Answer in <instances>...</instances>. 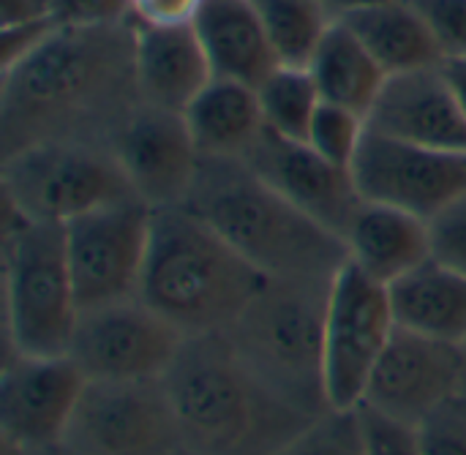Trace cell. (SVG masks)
Masks as SVG:
<instances>
[{"label": "cell", "mask_w": 466, "mask_h": 455, "mask_svg": "<svg viewBox=\"0 0 466 455\" xmlns=\"http://www.w3.org/2000/svg\"><path fill=\"white\" fill-rule=\"evenodd\" d=\"M322 3L333 14V19H344L347 14H352L358 8H366V5H374V3H385V0H322Z\"/></svg>", "instance_id": "obj_37"}, {"label": "cell", "mask_w": 466, "mask_h": 455, "mask_svg": "<svg viewBox=\"0 0 466 455\" xmlns=\"http://www.w3.org/2000/svg\"><path fill=\"white\" fill-rule=\"evenodd\" d=\"M423 455H466V396H456L434 410L420 426Z\"/></svg>", "instance_id": "obj_29"}, {"label": "cell", "mask_w": 466, "mask_h": 455, "mask_svg": "<svg viewBox=\"0 0 466 455\" xmlns=\"http://www.w3.org/2000/svg\"><path fill=\"white\" fill-rule=\"evenodd\" d=\"M243 161L317 224L339 238L347 235L363 202L350 169L328 161L309 142L287 139L268 126L246 150Z\"/></svg>", "instance_id": "obj_16"}, {"label": "cell", "mask_w": 466, "mask_h": 455, "mask_svg": "<svg viewBox=\"0 0 466 455\" xmlns=\"http://www.w3.org/2000/svg\"><path fill=\"white\" fill-rule=\"evenodd\" d=\"M374 55L388 76L445 66V55L412 0H385L341 19Z\"/></svg>", "instance_id": "obj_22"}, {"label": "cell", "mask_w": 466, "mask_h": 455, "mask_svg": "<svg viewBox=\"0 0 466 455\" xmlns=\"http://www.w3.org/2000/svg\"><path fill=\"white\" fill-rule=\"evenodd\" d=\"M63 445L76 455H169L186 442L164 379H87Z\"/></svg>", "instance_id": "obj_8"}, {"label": "cell", "mask_w": 466, "mask_h": 455, "mask_svg": "<svg viewBox=\"0 0 466 455\" xmlns=\"http://www.w3.org/2000/svg\"><path fill=\"white\" fill-rule=\"evenodd\" d=\"M333 281L268 278L227 330V339L257 377L306 418L330 410L325 336Z\"/></svg>", "instance_id": "obj_5"}, {"label": "cell", "mask_w": 466, "mask_h": 455, "mask_svg": "<svg viewBox=\"0 0 466 455\" xmlns=\"http://www.w3.org/2000/svg\"><path fill=\"white\" fill-rule=\"evenodd\" d=\"M431 27L445 63L466 60V0H412Z\"/></svg>", "instance_id": "obj_32"}, {"label": "cell", "mask_w": 466, "mask_h": 455, "mask_svg": "<svg viewBox=\"0 0 466 455\" xmlns=\"http://www.w3.org/2000/svg\"><path fill=\"white\" fill-rule=\"evenodd\" d=\"M396 328L390 292L347 262L330 289L325 336V388L330 410H358L374 366Z\"/></svg>", "instance_id": "obj_9"}, {"label": "cell", "mask_w": 466, "mask_h": 455, "mask_svg": "<svg viewBox=\"0 0 466 455\" xmlns=\"http://www.w3.org/2000/svg\"><path fill=\"white\" fill-rule=\"evenodd\" d=\"M431 257L466 276V191L429 218Z\"/></svg>", "instance_id": "obj_30"}, {"label": "cell", "mask_w": 466, "mask_h": 455, "mask_svg": "<svg viewBox=\"0 0 466 455\" xmlns=\"http://www.w3.org/2000/svg\"><path fill=\"white\" fill-rule=\"evenodd\" d=\"M281 66L309 68L317 46L336 22L322 0H251Z\"/></svg>", "instance_id": "obj_25"}, {"label": "cell", "mask_w": 466, "mask_h": 455, "mask_svg": "<svg viewBox=\"0 0 466 455\" xmlns=\"http://www.w3.org/2000/svg\"><path fill=\"white\" fill-rule=\"evenodd\" d=\"M60 25L55 19L30 22L19 27H3L0 30V68H11L22 57H27L33 49H38Z\"/></svg>", "instance_id": "obj_34"}, {"label": "cell", "mask_w": 466, "mask_h": 455, "mask_svg": "<svg viewBox=\"0 0 466 455\" xmlns=\"http://www.w3.org/2000/svg\"><path fill=\"white\" fill-rule=\"evenodd\" d=\"M396 325L448 341L466 344V276L426 259L388 287Z\"/></svg>", "instance_id": "obj_21"}, {"label": "cell", "mask_w": 466, "mask_h": 455, "mask_svg": "<svg viewBox=\"0 0 466 455\" xmlns=\"http://www.w3.org/2000/svg\"><path fill=\"white\" fill-rule=\"evenodd\" d=\"M363 136H366L363 115H358L347 106L322 101V106L314 115L311 131H309V145L328 161L350 169Z\"/></svg>", "instance_id": "obj_28"}, {"label": "cell", "mask_w": 466, "mask_h": 455, "mask_svg": "<svg viewBox=\"0 0 466 455\" xmlns=\"http://www.w3.org/2000/svg\"><path fill=\"white\" fill-rule=\"evenodd\" d=\"M194 27L216 76L259 87L281 66L251 0H199Z\"/></svg>", "instance_id": "obj_19"}, {"label": "cell", "mask_w": 466, "mask_h": 455, "mask_svg": "<svg viewBox=\"0 0 466 455\" xmlns=\"http://www.w3.org/2000/svg\"><path fill=\"white\" fill-rule=\"evenodd\" d=\"M366 455H423L418 429L399 423L366 404L358 407Z\"/></svg>", "instance_id": "obj_31"}, {"label": "cell", "mask_w": 466, "mask_h": 455, "mask_svg": "<svg viewBox=\"0 0 466 455\" xmlns=\"http://www.w3.org/2000/svg\"><path fill=\"white\" fill-rule=\"evenodd\" d=\"M134 63L142 98L175 112H186L216 76L194 19L153 25L134 16Z\"/></svg>", "instance_id": "obj_18"}, {"label": "cell", "mask_w": 466, "mask_h": 455, "mask_svg": "<svg viewBox=\"0 0 466 455\" xmlns=\"http://www.w3.org/2000/svg\"><path fill=\"white\" fill-rule=\"evenodd\" d=\"M85 374L68 355H5L0 374V437L5 453L60 445L85 388Z\"/></svg>", "instance_id": "obj_14"}, {"label": "cell", "mask_w": 466, "mask_h": 455, "mask_svg": "<svg viewBox=\"0 0 466 455\" xmlns=\"http://www.w3.org/2000/svg\"><path fill=\"white\" fill-rule=\"evenodd\" d=\"M3 453H5V450H3ZM5 455H76V453H71V450L60 442V445L41 448V450H22V453H5Z\"/></svg>", "instance_id": "obj_38"}, {"label": "cell", "mask_w": 466, "mask_h": 455, "mask_svg": "<svg viewBox=\"0 0 466 455\" xmlns=\"http://www.w3.org/2000/svg\"><path fill=\"white\" fill-rule=\"evenodd\" d=\"M161 379L183 442L208 455H270L314 420L279 399L227 333L186 339Z\"/></svg>", "instance_id": "obj_2"}, {"label": "cell", "mask_w": 466, "mask_h": 455, "mask_svg": "<svg viewBox=\"0 0 466 455\" xmlns=\"http://www.w3.org/2000/svg\"><path fill=\"white\" fill-rule=\"evenodd\" d=\"M461 393L464 347L396 325L360 404L418 429L434 410Z\"/></svg>", "instance_id": "obj_13"}, {"label": "cell", "mask_w": 466, "mask_h": 455, "mask_svg": "<svg viewBox=\"0 0 466 455\" xmlns=\"http://www.w3.org/2000/svg\"><path fill=\"white\" fill-rule=\"evenodd\" d=\"M265 281L188 205L153 210L139 298L186 339L227 333Z\"/></svg>", "instance_id": "obj_4"}, {"label": "cell", "mask_w": 466, "mask_h": 455, "mask_svg": "<svg viewBox=\"0 0 466 455\" xmlns=\"http://www.w3.org/2000/svg\"><path fill=\"white\" fill-rule=\"evenodd\" d=\"M270 455H366L358 410H328Z\"/></svg>", "instance_id": "obj_27"}, {"label": "cell", "mask_w": 466, "mask_h": 455, "mask_svg": "<svg viewBox=\"0 0 466 455\" xmlns=\"http://www.w3.org/2000/svg\"><path fill=\"white\" fill-rule=\"evenodd\" d=\"M3 207L8 352L33 358L68 355L79 303L68 268L66 227Z\"/></svg>", "instance_id": "obj_6"}, {"label": "cell", "mask_w": 466, "mask_h": 455, "mask_svg": "<svg viewBox=\"0 0 466 455\" xmlns=\"http://www.w3.org/2000/svg\"><path fill=\"white\" fill-rule=\"evenodd\" d=\"M186 205L268 278L333 281L350 262L344 238L295 207L243 158L202 156Z\"/></svg>", "instance_id": "obj_3"}, {"label": "cell", "mask_w": 466, "mask_h": 455, "mask_svg": "<svg viewBox=\"0 0 466 455\" xmlns=\"http://www.w3.org/2000/svg\"><path fill=\"white\" fill-rule=\"evenodd\" d=\"M112 153L150 210L188 202L202 156L183 112L142 98L117 128Z\"/></svg>", "instance_id": "obj_15"}, {"label": "cell", "mask_w": 466, "mask_h": 455, "mask_svg": "<svg viewBox=\"0 0 466 455\" xmlns=\"http://www.w3.org/2000/svg\"><path fill=\"white\" fill-rule=\"evenodd\" d=\"M344 243L350 262L385 287L431 259V235L426 218L366 199L360 202Z\"/></svg>", "instance_id": "obj_20"}, {"label": "cell", "mask_w": 466, "mask_h": 455, "mask_svg": "<svg viewBox=\"0 0 466 455\" xmlns=\"http://www.w3.org/2000/svg\"><path fill=\"white\" fill-rule=\"evenodd\" d=\"M186 336L139 295L79 311L68 358L85 379H161Z\"/></svg>", "instance_id": "obj_10"}, {"label": "cell", "mask_w": 466, "mask_h": 455, "mask_svg": "<svg viewBox=\"0 0 466 455\" xmlns=\"http://www.w3.org/2000/svg\"><path fill=\"white\" fill-rule=\"evenodd\" d=\"M445 71H448V79L453 82V87L459 93V101H461L466 112V60H448Z\"/></svg>", "instance_id": "obj_36"}, {"label": "cell", "mask_w": 466, "mask_h": 455, "mask_svg": "<svg viewBox=\"0 0 466 455\" xmlns=\"http://www.w3.org/2000/svg\"><path fill=\"white\" fill-rule=\"evenodd\" d=\"M183 115L199 156L243 158L265 128L257 87L224 76H213Z\"/></svg>", "instance_id": "obj_23"}, {"label": "cell", "mask_w": 466, "mask_h": 455, "mask_svg": "<svg viewBox=\"0 0 466 455\" xmlns=\"http://www.w3.org/2000/svg\"><path fill=\"white\" fill-rule=\"evenodd\" d=\"M55 19V0H0V30Z\"/></svg>", "instance_id": "obj_35"}, {"label": "cell", "mask_w": 466, "mask_h": 455, "mask_svg": "<svg viewBox=\"0 0 466 455\" xmlns=\"http://www.w3.org/2000/svg\"><path fill=\"white\" fill-rule=\"evenodd\" d=\"M139 101L134 19L57 27L27 57L3 68L0 158L38 142L112 147Z\"/></svg>", "instance_id": "obj_1"}, {"label": "cell", "mask_w": 466, "mask_h": 455, "mask_svg": "<svg viewBox=\"0 0 466 455\" xmlns=\"http://www.w3.org/2000/svg\"><path fill=\"white\" fill-rule=\"evenodd\" d=\"M134 19V0H55L60 27H98Z\"/></svg>", "instance_id": "obj_33"}, {"label": "cell", "mask_w": 466, "mask_h": 455, "mask_svg": "<svg viewBox=\"0 0 466 455\" xmlns=\"http://www.w3.org/2000/svg\"><path fill=\"white\" fill-rule=\"evenodd\" d=\"M150 221L153 210L131 199L63 224L79 311L139 295Z\"/></svg>", "instance_id": "obj_11"}, {"label": "cell", "mask_w": 466, "mask_h": 455, "mask_svg": "<svg viewBox=\"0 0 466 455\" xmlns=\"http://www.w3.org/2000/svg\"><path fill=\"white\" fill-rule=\"evenodd\" d=\"M464 396H466V344H464Z\"/></svg>", "instance_id": "obj_40"}, {"label": "cell", "mask_w": 466, "mask_h": 455, "mask_svg": "<svg viewBox=\"0 0 466 455\" xmlns=\"http://www.w3.org/2000/svg\"><path fill=\"white\" fill-rule=\"evenodd\" d=\"M350 172L360 199L426 221L466 191V153L420 147L377 134L369 126Z\"/></svg>", "instance_id": "obj_12"}, {"label": "cell", "mask_w": 466, "mask_h": 455, "mask_svg": "<svg viewBox=\"0 0 466 455\" xmlns=\"http://www.w3.org/2000/svg\"><path fill=\"white\" fill-rule=\"evenodd\" d=\"M366 126L420 147L466 153V112L445 66L388 76Z\"/></svg>", "instance_id": "obj_17"}, {"label": "cell", "mask_w": 466, "mask_h": 455, "mask_svg": "<svg viewBox=\"0 0 466 455\" xmlns=\"http://www.w3.org/2000/svg\"><path fill=\"white\" fill-rule=\"evenodd\" d=\"M0 188L3 205L49 224L139 199L112 147L93 142H38L14 150L0 158Z\"/></svg>", "instance_id": "obj_7"}, {"label": "cell", "mask_w": 466, "mask_h": 455, "mask_svg": "<svg viewBox=\"0 0 466 455\" xmlns=\"http://www.w3.org/2000/svg\"><path fill=\"white\" fill-rule=\"evenodd\" d=\"M169 455H208V453H202V450H194V448L183 445V448H177L175 453H169Z\"/></svg>", "instance_id": "obj_39"}, {"label": "cell", "mask_w": 466, "mask_h": 455, "mask_svg": "<svg viewBox=\"0 0 466 455\" xmlns=\"http://www.w3.org/2000/svg\"><path fill=\"white\" fill-rule=\"evenodd\" d=\"M259 106L265 126L298 142H309L317 109L322 106L319 87L309 68L279 66L259 87Z\"/></svg>", "instance_id": "obj_26"}, {"label": "cell", "mask_w": 466, "mask_h": 455, "mask_svg": "<svg viewBox=\"0 0 466 455\" xmlns=\"http://www.w3.org/2000/svg\"><path fill=\"white\" fill-rule=\"evenodd\" d=\"M309 71L319 87L322 101L347 106L358 115H369L388 74L366 49V44L336 19L317 46Z\"/></svg>", "instance_id": "obj_24"}]
</instances>
